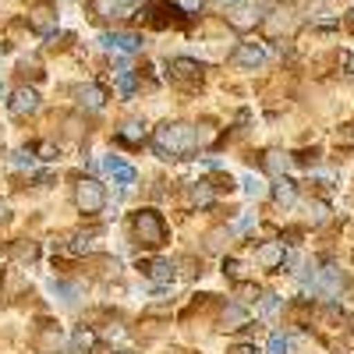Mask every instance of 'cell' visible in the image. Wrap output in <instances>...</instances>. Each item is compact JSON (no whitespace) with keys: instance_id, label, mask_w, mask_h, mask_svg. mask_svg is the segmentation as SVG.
<instances>
[{"instance_id":"cell-11","label":"cell","mask_w":354,"mask_h":354,"mask_svg":"<svg viewBox=\"0 0 354 354\" xmlns=\"http://www.w3.org/2000/svg\"><path fill=\"white\" fill-rule=\"evenodd\" d=\"M75 96H78V103H82L85 110H103V103H106V93H103L100 85H82Z\"/></svg>"},{"instance_id":"cell-37","label":"cell","mask_w":354,"mask_h":354,"mask_svg":"<svg viewBox=\"0 0 354 354\" xmlns=\"http://www.w3.org/2000/svg\"><path fill=\"white\" fill-rule=\"evenodd\" d=\"M344 64H347V75H354V57L351 53H344Z\"/></svg>"},{"instance_id":"cell-41","label":"cell","mask_w":354,"mask_h":354,"mask_svg":"<svg viewBox=\"0 0 354 354\" xmlns=\"http://www.w3.org/2000/svg\"><path fill=\"white\" fill-rule=\"evenodd\" d=\"M351 15H354V11H351Z\"/></svg>"},{"instance_id":"cell-21","label":"cell","mask_w":354,"mask_h":354,"mask_svg":"<svg viewBox=\"0 0 354 354\" xmlns=\"http://www.w3.org/2000/svg\"><path fill=\"white\" fill-rule=\"evenodd\" d=\"M287 351H290V340L283 333H273L270 344H266V354H287Z\"/></svg>"},{"instance_id":"cell-16","label":"cell","mask_w":354,"mask_h":354,"mask_svg":"<svg viewBox=\"0 0 354 354\" xmlns=\"http://www.w3.org/2000/svg\"><path fill=\"white\" fill-rule=\"evenodd\" d=\"M131 4H135V0H96L93 8H96L100 18H113V15H124Z\"/></svg>"},{"instance_id":"cell-31","label":"cell","mask_w":354,"mask_h":354,"mask_svg":"<svg viewBox=\"0 0 354 354\" xmlns=\"http://www.w3.org/2000/svg\"><path fill=\"white\" fill-rule=\"evenodd\" d=\"M36 252H39L36 245H21V248H18V259H21V262H32V259H36Z\"/></svg>"},{"instance_id":"cell-8","label":"cell","mask_w":354,"mask_h":354,"mask_svg":"<svg viewBox=\"0 0 354 354\" xmlns=\"http://www.w3.org/2000/svg\"><path fill=\"white\" fill-rule=\"evenodd\" d=\"M234 64H238V68H259V64H266V46L262 43H241L238 50H234Z\"/></svg>"},{"instance_id":"cell-36","label":"cell","mask_w":354,"mask_h":354,"mask_svg":"<svg viewBox=\"0 0 354 354\" xmlns=\"http://www.w3.org/2000/svg\"><path fill=\"white\" fill-rule=\"evenodd\" d=\"M248 227H252V216H241L238 223H234V230H248Z\"/></svg>"},{"instance_id":"cell-2","label":"cell","mask_w":354,"mask_h":354,"mask_svg":"<svg viewBox=\"0 0 354 354\" xmlns=\"http://www.w3.org/2000/svg\"><path fill=\"white\" fill-rule=\"evenodd\" d=\"M131 227H135V238L145 248H160L167 241V227H163L160 213H153V209H138L135 220H131Z\"/></svg>"},{"instance_id":"cell-18","label":"cell","mask_w":354,"mask_h":354,"mask_svg":"<svg viewBox=\"0 0 354 354\" xmlns=\"http://www.w3.org/2000/svg\"><path fill=\"white\" fill-rule=\"evenodd\" d=\"M273 198H277L280 205H294V185L287 181V177H280V181H277V188H273Z\"/></svg>"},{"instance_id":"cell-7","label":"cell","mask_w":354,"mask_h":354,"mask_svg":"<svg viewBox=\"0 0 354 354\" xmlns=\"http://www.w3.org/2000/svg\"><path fill=\"white\" fill-rule=\"evenodd\" d=\"M28 25H32L39 36H50L53 28H57V15H53V4H36L32 11H28Z\"/></svg>"},{"instance_id":"cell-17","label":"cell","mask_w":354,"mask_h":354,"mask_svg":"<svg viewBox=\"0 0 354 354\" xmlns=\"http://www.w3.org/2000/svg\"><path fill=\"white\" fill-rule=\"evenodd\" d=\"M245 319H248V312H245L241 305H227V308H223V326H227V330H238Z\"/></svg>"},{"instance_id":"cell-3","label":"cell","mask_w":354,"mask_h":354,"mask_svg":"<svg viewBox=\"0 0 354 354\" xmlns=\"http://www.w3.org/2000/svg\"><path fill=\"white\" fill-rule=\"evenodd\" d=\"M75 205L82 213H88V216H96L103 205H106V192H103V185L100 181H93V177H85V181H78V188H75Z\"/></svg>"},{"instance_id":"cell-15","label":"cell","mask_w":354,"mask_h":354,"mask_svg":"<svg viewBox=\"0 0 354 354\" xmlns=\"http://www.w3.org/2000/svg\"><path fill=\"white\" fill-rule=\"evenodd\" d=\"M340 283H344V277H340V270H337V266H322V270H319V287L322 290H326V294H337L340 290Z\"/></svg>"},{"instance_id":"cell-34","label":"cell","mask_w":354,"mask_h":354,"mask_svg":"<svg viewBox=\"0 0 354 354\" xmlns=\"http://www.w3.org/2000/svg\"><path fill=\"white\" fill-rule=\"evenodd\" d=\"M39 156H43V160H57V149H53L50 142H43V145H39Z\"/></svg>"},{"instance_id":"cell-28","label":"cell","mask_w":354,"mask_h":354,"mask_svg":"<svg viewBox=\"0 0 354 354\" xmlns=\"http://www.w3.org/2000/svg\"><path fill=\"white\" fill-rule=\"evenodd\" d=\"M202 4H205V0H177V8L188 11V15H198V11H202Z\"/></svg>"},{"instance_id":"cell-20","label":"cell","mask_w":354,"mask_h":354,"mask_svg":"<svg viewBox=\"0 0 354 354\" xmlns=\"http://www.w3.org/2000/svg\"><path fill=\"white\" fill-rule=\"evenodd\" d=\"M121 138H124V142H135V145H138V142L145 138V124H138V121H128V124L121 128Z\"/></svg>"},{"instance_id":"cell-12","label":"cell","mask_w":354,"mask_h":354,"mask_svg":"<svg viewBox=\"0 0 354 354\" xmlns=\"http://www.w3.org/2000/svg\"><path fill=\"white\" fill-rule=\"evenodd\" d=\"M259 18H262V8H259V4H245V8H234L230 25H234V28H252Z\"/></svg>"},{"instance_id":"cell-26","label":"cell","mask_w":354,"mask_h":354,"mask_svg":"<svg viewBox=\"0 0 354 354\" xmlns=\"http://www.w3.org/2000/svg\"><path fill=\"white\" fill-rule=\"evenodd\" d=\"M50 290H53V294H61L68 305L75 301V287H68V283H50Z\"/></svg>"},{"instance_id":"cell-40","label":"cell","mask_w":354,"mask_h":354,"mask_svg":"<svg viewBox=\"0 0 354 354\" xmlns=\"http://www.w3.org/2000/svg\"><path fill=\"white\" fill-rule=\"evenodd\" d=\"M0 96H4V85H0Z\"/></svg>"},{"instance_id":"cell-23","label":"cell","mask_w":354,"mask_h":354,"mask_svg":"<svg viewBox=\"0 0 354 354\" xmlns=\"http://www.w3.org/2000/svg\"><path fill=\"white\" fill-rule=\"evenodd\" d=\"M192 195H195V202H198V205H209V198H213V192H209V181H198Z\"/></svg>"},{"instance_id":"cell-22","label":"cell","mask_w":354,"mask_h":354,"mask_svg":"<svg viewBox=\"0 0 354 354\" xmlns=\"http://www.w3.org/2000/svg\"><path fill=\"white\" fill-rule=\"evenodd\" d=\"M117 88H121V96H131V93H135V75H131V71H121V78H117Z\"/></svg>"},{"instance_id":"cell-6","label":"cell","mask_w":354,"mask_h":354,"mask_svg":"<svg viewBox=\"0 0 354 354\" xmlns=\"http://www.w3.org/2000/svg\"><path fill=\"white\" fill-rule=\"evenodd\" d=\"M100 43L106 50H117V53H135L142 46V36H135V32H103Z\"/></svg>"},{"instance_id":"cell-5","label":"cell","mask_w":354,"mask_h":354,"mask_svg":"<svg viewBox=\"0 0 354 354\" xmlns=\"http://www.w3.org/2000/svg\"><path fill=\"white\" fill-rule=\"evenodd\" d=\"M103 170H106V174L113 177V181L121 185V188H131V185H135V177H138V174H135V167H131V163H124L121 156H106V160H103Z\"/></svg>"},{"instance_id":"cell-39","label":"cell","mask_w":354,"mask_h":354,"mask_svg":"<svg viewBox=\"0 0 354 354\" xmlns=\"http://www.w3.org/2000/svg\"><path fill=\"white\" fill-rule=\"evenodd\" d=\"M8 220V202H0V223Z\"/></svg>"},{"instance_id":"cell-19","label":"cell","mask_w":354,"mask_h":354,"mask_svg":"<svg viewBox=\"0 0 354 354\" xmlns=\"http://www.w3.org/2000/svg\"><path fill=\"white\" fill-rule=\"evenodd\" d=\"M241 185H245V192H248L252 198H262L266 192H270V188H266V181H262V177H255V174H245Z\"/></svg>"},{"instance_id":"cell-9","label":"cell","mask_w":354,"mask_h":354,"mask_svg":"<svg viewBox=\"0 0 354 354\" xmlns=\"http://www.w3.org/2000/svg\"><path fill=\"white\" fill-rule=\"evenodd\" d=\"M283 259H287V252H283L280 241H266V245L255 248V262L262 270H277V266H283Z\"/></svg>"},{"instance_id":"cell-13","label":"cell","mask_w":354,"mask_h":354,"mask_svg":"<svg viewBox=\"0 0 354 354\" xmlns=\"http://www.w3.org/2000/svg\"><path fill=\"white\" fill-rule=\"evenodd\" d=\"M96 340H100V337L88 330V326H78V330L71 333V354H88V351L96 347Z\"/></svg>"},{"instance_id":"cell-1","label":"cell","mask_w":354,"mask_h":354,"mask_svg":"<svg viewBox=\"0 0 354 354\" xmlns=\"http://www.w3.org/2000/svg\"><path fill=\"white\" fill-rule=\"evenodd\" d=\"M198 142H202V138L195 135L192 124H163V128H156V135H153V149H156L160 160H174V156L192 153Z\"/></svg>"},{"instance_id":"cell-4","label":"cell","mask_w":354,"mask_h":354,"mask_svg":"<svg viewBox=\"0 0 354 354\" xmlns=\"http://www.w3.org/2000/svg\"><path fill=\"white\" fill-rule=\"evenodd\" d=\"M8 110L15 117H32L39 110V93H36V88H15L11 100H8Z\"/></svg>"},{"instance_id":"cell-38","label":"cell","mask_w":354,"mask_h":354,"mask_svg":"<svg viewBox=\"0 0 354 354\" xmlns=\"http://www.w3.org/2000/svg\"><path fill=\"white\" fill-rule=\"evenodd\" d=\"M213 4H216V8H234L238 0H213Z\"/></svg>"},{"instance_id":"cell-33","label":"cell","mask_w":354,"mask_h":354,"mask_svg":"<svg viewBox=\"0 0 354 354\" xmlns=\"http://www.w3.org/2000/svg\"><path fill=\"white\" fill-rule=\"evenodd\" d=\"M238 294H241V301H255V298H259V290H255V287H248V283H241V287H238Z\"/></svg>"},{"instance_id":"cell-27","label":"cell","mask_w":354,"mask_h":354,"mask_svg":"<svg viewBox=\"0 0 354 354\" xmlns=\"http://www.w3.org/2000/svg\"><path fill=\"white\" fill-rule=\"evenodd\" d=\"M11 163H15L18 170H25V167L32 170V153H25V149H21V153H15V156H11Z\"/></svg>"},{"instance_id":"cell-25","label":"cell","mask_w":354,"mask_h":354,"mask_svg":"<svg viewBox=\"0 0 354 354\" xmlns=\"http://www.w3.org/2000/svg\"><path fill=\"white\" fill-rule=\"evenodd\" d=\"M277 308H280V298H277V294H266L262 305H259V312H262V315H273Z\"/></svg>"},{"instance_id":"cell-10","label":"cell","mask_w":354,"mask_h":354,"mask_svg":"<svg viewBox=\"0 0 354 354\" xmlns=\"http://www.w3.org/2000/svg\"><path fill=\"white\" fill-rule=\"evenodd\" d=\"M170 75L181 78V82H198L202 78V64L188 61V57H177V61H170Z\"/></svg>"},{"instance_id":"cell-14","label":"cell","mask_w":354,"mask_h":354,"mask_svg":"<svg viewBox=\"0 0 354 354\" xmlns=\"http://www.w3.org/2000/svg\"><path fill=\"white\" fill-rule=\"evenodd\" d=\"M145 273H149L153 283H170L174 280V262L170 259H153L149 266H145Z\"/></svg>"},{"instance_id":"cell-24","label":"cell","mask_w":354,"mask_h":354,"mask_svg":"<svg viewBox=\"0 0 354 354\" xmlns=\"http://www.w3.org/2000/svg\"><path fill=\"white\" fill-rule=\"evenodd\" d=\"M93 248H96V241H88V238H71V245H68V252H75V255L93 252Z\"/></svg>"},{"instance_id":"cell-32","label":"cell","mask_w":354,"mask_h":354,"mask_svg":"<svg viewBox=\"0 0 354 354\" xmlns=\"http://www.w3.org/2000/svg\"><path fill=\"white\" fill-rule=\"evenodd\" d=\"M298 252H287V259H283V270H290V273H298Z\"/></svg>"},{"instance_id":"cell-30","label":"cell","mask_w":354,"mask_h":354,"mask_svg":"<svg viewBox=\"0 0 354 354\" xmlns=\"http://www.w3.org/2000/svg\"><path fill=\"white\" fill-rule=\"evenodd\" d=\"M223 270H227L230 277H238V280L245 277V266H241V262H234V259H227V262H223Z\"/></svg>"},{"instance_id":"cell-29","label":"cell","mask_w":354,"mask_h":354,"mask_svg":"<svg viewBox=\"0 0 354 354\" xmlns=\"http://www.w3.org/2000/svg\"><path fill=\"white\" fill-rule=\"evenodd\" d=\"M266 163H270V170H283L287 167V156L283 153H270V156H266Z\"/></svg>"},{"instance_id":"cell-35","label":"cell","mask_w":354,"mask_h":354,"mask_svg":"<svg viewBox=\"0 0 354 354\" xmlns=\"http://www.w3.org/2000/svg\"><path fill=\"white\" fill-rule=\"evenodd\" d=\"M230 354H259V351H255V347H252V344H238V347H234V351H230Z\"/></svg>"}]
</instances>
